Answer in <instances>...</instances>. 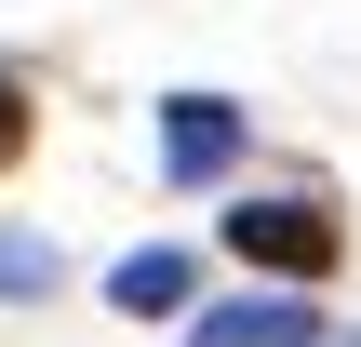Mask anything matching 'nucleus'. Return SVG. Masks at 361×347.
<instances>
[{"label": "nucleus", "mask_w": 361, "mask_h": 347, "mask_svg": "<svg viewBox=\"0 0 361 347\" xmlns=\"http://www.w3.org/2000/svg\"><path fill=\"white\" fill-rule=\"evenodd\" d=\"M228 254H241V267H281V281H322V267L348 254V227H335L322 201H241V214H228Z\"/></svg>", "instance_id": "nucleus-1"}, {"label": "nucleus", "mask_w": 361, "mask_h": 347, "mask_svg": "<svg viewBox=\"0 0 361 347\" xmlns=\"http://www.w3.org/2000/svg\"><path fill=\"white\" fill-rule=\"evenodd\" d=\"M228 160H241V107H228V94H174V107H161V174H174V187H214Z\"/></svg>", "instance_id": "nucleus-2"}, {"label": "nucleus", "mask_w": 361, "mask_h": 347, "mask_svg": "<svg viewBox=\"0 0 361 347\" xmlns=\"http://www.w3.org/2000/svg\"><path fill=\"white\" fill-rule=\"evenodd\" d=\"M107 308H121V321H174V308H188V254H174V241L121 254V267H107Z\"/></svg>", "instance_id": "nucleus-3"}, {"label": "nucleus", "mask_w": 361, "mask_h": 347, "mask_svg": "<svg viewBox=\"0 0 361 347\" xmlns=\"http://www.w3.org/2000/svg\"><path fill=\"white\" fill-rule=\"evenodd\" d=\"M201 347H308V308H214Z\"/></svg>", "instance_id": "nucleus-4"}, {"label": "nucleus", "mask_w": 361, "mask_h": 347, "mask_svg": "<svg viewBox=\"0 0 361 347\" xmlns=\"http://www.w3.org/2000/svg\"><path fill=\"white\" fill-rule=\"evenodd\" d=\"M27 134H40V107H27V80H13V67H0V174H13V160H27Z\"/></svg>", "instance_id": "nucleus-5"}, {"label": "nucleus", "mask_w": 361, "mask_h": 347, "mask_svg": "<svg viewBox=\"0 0 361 347\" xmlns=\"http://www.w3.org/2000/svg\"><path fill=\"white\" fill-rule=\"evenodd\" d=\"M40 281H54V254L40 241H0V294H40Z\"/></svg>", "instance_id": "nucleus-6"}]
</instances>
